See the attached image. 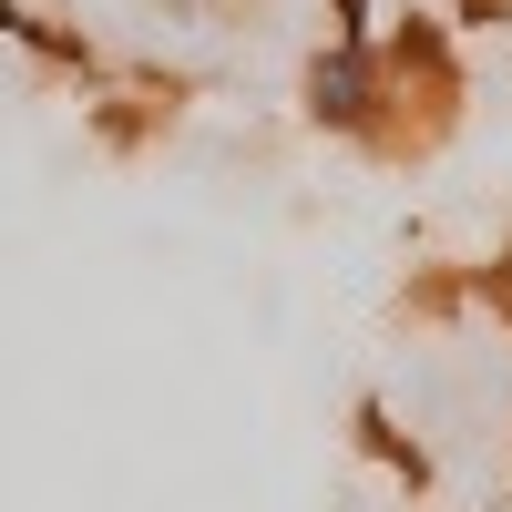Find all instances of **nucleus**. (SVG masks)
Returning a JSON list of instances; mask_svg holds the SVG:
<instances>
[{"label":"nucleus","instance_id":"obj_1","mask_svg":"<svg viewBox=\"0 0 512 512\" xmlns=\"http://www.w3.org/2000/svg\"><path fill=\"white\" fill-rule=\"evenodd\" d=\"M297 103H308L318 123H338V134H359L369 103H379V41H328V52H308Z\"/></svg>","mask_w":512,"mask_h":512}]
</instances>
